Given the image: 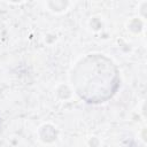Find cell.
<instances>
[{"label":"cell","instance_id":"cell-1","mask_svg":"<svg viewBox=\"0 0 147 147\" xmlns=\"http://www.w3.org/2000/svg\"><path fill=\"white\" fill-rule=\"evenodd\" d=\"M78 96L87 103H102L114 96L119 87V72L105 55L91 54L82 59L71 72Z\"/></svg>","mask_w":147,"mask_h":147}]
</instances>
